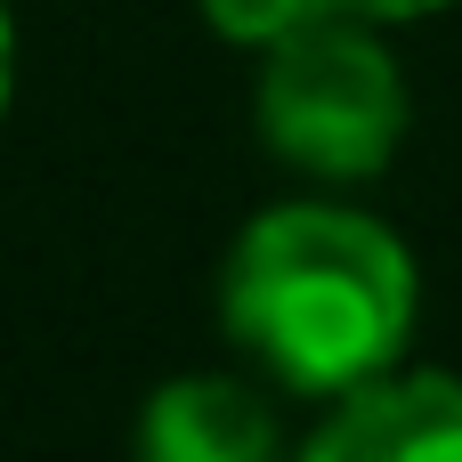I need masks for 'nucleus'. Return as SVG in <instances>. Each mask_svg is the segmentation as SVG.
I'll return each mask as SVG.
<instances>
[{
	"mask_svg": "<svg viewBox=\"0 0 462 462\" xmlns=\"http://www.w3.org/2000/svg\"><path fill=\"white\" fill-rule=\"evenodd\" d=\"M422 268L406 236L357 203H276L219 268L227 341L292 398H341L406 365Z\"/></svg>",
	"mask_w": 462,
	"mask_h": 462,
	"instance_id": "nucleus-1",
	"label": "nucleus"
},
{
	"mask_svg": "<svg viewBox=\"0 0 462 462\" xmlns=\"http://www.w3.org/2000/svg\"><path fill=\"white\" fill-rule=\"evenodd\" d=\"M252 122H260L268 154L292 162L300 179L357 187V179H382L398 162L414 97H406V73L390 57L382 24H365V16H309L300 32L260 49Z\"/></svg>",
	"mask_w": 462,
	"mask_h": 462,
	"instance_id": "nucleus-2",
	"label": "nucleus"
},
{
	"mask_svg": "<svg viewBox=\"0 0 462 462\" xmlns=\"http://www.w3.org/2000/svg\"><path fill=\"white\" fill-rule=\"evenodd\" d=\"M317 462H462V374L390 365L341 398L309 430Z\"/></svg>",
	"mask_w": 462,
	"mask_h": 462,
	"instance_id": "nucleus-3",
	"label": "nucleus"
},
{
	"mask_svg": "<svg viewBox=\"0 0 462 462\" xmlns=\"http://www.w3.org/2000/svg\"><path fill=\"white\" fill-rule=\"evenodd\" d=\"M276 447H284L276 406L244 374H179L138 414L146 462H268Z\"/></svg>",
	"mask_w": 462,
	"mask_h": 462,
	"instance_id": "nucleus-4",
	"label": "nucleus"
},
{
	"mask_svg": "<svg viewBox=\"0 0 462 462\" xmlns=\"http://www.w3.org/2000/svg\"><path fill=\"white\" fill-rule=\"evenodd\" d=\"M309 16H325L317 0H203V24L236 49H276L284 32H300Z\"/></svg>",
	"mask_w": 462,
	"mask_h": 462,
	"instance_id": "nucleus-5",
	"label": "nucleus"
},
{
	"mask_svg": "<svg viewBox=\"0 0 462 462\" xmlns=\"http://www.w3.org/2000/svg\"><path fill=\"white\" fill-rule=\"evenodd\" d=\"M325 16H365V24H414V16H439L455 0H317Z\"/></svg>",
	"mask_w": 462,
	"mask_h": 462,
	"instance_id": "nucleus-6",
	"label": "nucleus"
},
{
	"mask_svg": "<svg viewBox=\"0 0 462 462\" xmlns=\"http://www.w3.org/2000/svg\"><path fill=\"white\" fill-rule=\"evenodd\" d=\"M8 97H16V16L0 0V114H8Z\"/></svg>",
	"mask_w": 462,
	"mask_h": 462,
	"instance_id": "nucleus-7",
	"label": "nucleus"
}]
</instances>
